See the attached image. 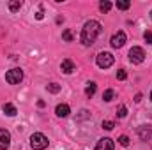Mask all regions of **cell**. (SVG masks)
<instances>
[{"label": "cell", "mask_w": 152, "mask_h": 150, "mask_svg": "<svg viewBox=\"0 0 152 150\" xmlns=\"http://www.w3.org/2000/svg\"><path fill=\"white\" fill-rule=\"evenodd\" d=\"M11 145V134L5 129H0V150H7Z\"/></svg>", "instance_id": "cell-7"}, {"label": "cell", "mask_w": 152, "mask_h": 150, "mask_svg": "<svg viewBox=\"0 0 152 150\" xmlns=\"http://www.w3.org/2000/svg\"><path fill=\"white\" fill-rule=\"evenodd\" d=\"M126 115H127V108H126L124 104H120V106L117 108V117H118V118H124Z\"/></svg>", "instance_id": "cell-19"}, {"label": "cell", "mask_w": 152, "mask_h": 150, "mask_svg": "<svg viewBox=\"0 0 152 150\" xmlns=\"http://www.w3.org/2000/svg\"><path fill=\"white\" fill-rule=\"evenodd\" d=\"M99 9H101V11H103V12H108V11H110V9H112V4H110V2H108V0H103V2H101V4H99Z\"/></svg>", "instance_id": "cell-17"}, {"label": "cell", "mask_w": 152, "mask_h": 150, "mask_svg": "<svg viewBox=\"0 0 152 150\" xmlns=\"http://www.w3.org/2000/svg\"><path fill=\"white\" fill-rule=\"evenodd\" d=\"M126 32H122V30H118V32H115L113 36H112V41H110V44L113 46V48H122L124 44H126Z\"/></svg>", "instance_id": "cell-6"}, {"label": "cell", "mask_w": 152, "mask_h": 150, "mask_svg": "<svg viewBox=\"0 0 152 150\" xmlns=\"http://www.w3.org/2000/svg\"><path fill=\"white\" fill-rule=\"evenodd\" d=\"M134 101H136V103H140V101H142V94H136V97H134Z\"/></svg>", "instance_id": "cell-25"}, {"label": "cell", "mask_w": 152, "mask_h": 150, "mask_svg": "<svg viewBox=\"0 0 152 150\" xmlns=\"http://www.w3.org/2000/svg\"><path fill=\"white\" fill-rule=\"evenodd\" d=\"M113 149H115V145L110 138H101L96 143V150H113Z\"/></svg>", "instance_id": "cell-8"}, {"label": "cell", "mask_w": 152, "mask_h": 150, "mask_svg": "<svg viewBox=\"0 0 152 150\" xmlns=\"http://www.w3.org/2000/svg\"><path fill=\"white\" fill-rule=\"evenodd\" d=\"M129 60H131L133 64H142V62L145 60V51H143L140 46L131 48V50H129Z\"/></svg>", "instance_id": "cell-5"}, {"label": "cell", "mask_w": 152, "mask_h": 150, "mask_svg": "<svg viewBox=\"0 0 152 150\" xmlns=\"http://www.w3.org/2000/svg\"><path fill=\"white\" fill-rule=\"evenodd\" d=\"M60 69H62V73H66V74H71V73L75 71V62H73V60H69V58H66V60H62V64H60Z\"/></svg>", "instance_id": "cell-9"}, {"label": "cell", "mask_w": 152, "mask_h": 150, "mask_svg": "<svg viewBox=\"0 0 152 150\" xmlns=\"http://www.w3.org/2000/svg\"><path fill=\"white\" fill-rule=\"evenodd\" d=\"M129 7H131V2L129 0H118L117 2V9H120V11H126Z\"/></svg>", "instance_id": "cell-14"}, {"label": "cell", "mask_w": 152, "mask_h": 150, "mask_svg": "<svg viewBox=\"0 0 152 150\" xmlns=\"http://www.w3.org/2000/svg\"><path fill=\"white\" fill-rule=\"evenodd\" d=\"M126 78H127V73H126L124 69H120V71L117 73V79H120V81H124Z\"/></svg>", "instance_id": "cell-23"}, {"label": "cell", "mask_w": 152, "mask_h": 150, "mask_svg": "<svg viewBox=\"0 0 152 150\" xmlns=\"http://www.w3.org/2000/svg\"><path fill=\"white\" fill-rule=\"evenodd\" d=\"M138 136H140V140L142 141H147V140H151L152 138V127H140L138 129Z\"/></svg>", "instance_id": "cell-10"}, {"label": "cell", "mask_w": 152, "mask_h": 150, "mask_svg": "<svg viewBox=\"0 0 152 150\" xmlns=\"http://www.w3.org/2000/svg\"><path fill=\"white\" fill-rule=\"evenodd\" d=\"M118 143H120L122 147H129V138H127L126 134H122V136H118Z\"/></svg>", "instance_id": "cell-20"}, {"label": "cell", "mask_w": 152, "mask_h": 150, "mask_svg": "<svg viewBox=\"0 0 152 150\" xmlns=\"http://www.w3.org/2000/svg\"><path fill=\"white\" fill-rule=\"evenodd\" d=\"M101 23L99 21H96V20H90V21H87L85 25H83V30H81V44L83 46H90V44H94V41L97 39V36L101 34Z\"/></svg>", "instance_id": "cell-1"}, {"label": "cell", "mask_w": 152, "mask_h": 150, "mask_svg": "<svg viewBox=\"0 0 152 150\" xmlns=\"http://www.w3.org/2000/svg\"><path fill=\"white\" fill-rule=\"evenodd\" d=\"M55 113H57V117H67V115L71 113V108H69L67 104H58V106L55 108Z\"/></svg>", "instance_id": "cell-11"}, {"label": "cell", "mask_w": 152, "mask_h": 150, "mask_svg": "<svg viewBox=\"0 0 152 150\" xmlns=\"http://www.w3.org/2000/svg\"><path fill=\"white\" fill-rule=\"evenodd\" d=\"M96 62H97V66H99L101 69H108V67L113 66L115 58H113L112 53H108V51H101V53L96 57Z\"/></svg>", "instance_id": "cell-3"}, {"label": "cell", "mask_w": 152, "mask_h": 150, "mask_svg": "<svg viewBox=\"0 0 152 150\" xmlns=\"http://www.w3.org/2000/svg\"><path fill=\"white\" fill-rule=\"evenodd\" d=\"M143 37H145V41H147V44H152V32H145Z\"/></svg>", "instance_id": "cell-24"}, {"label": "cell", "mask_w": 152, "mask_h": 150, "mask_svg": "<svg viewBox=\"0 0 152 150\" xmlns=\"http://www.w3.org/2000/svg\"><path fill=\"white\" fill-rule=\"evenodd\" d=\"M9 9H11L12 12L20 11V9H21V2H20V0H11V2H9Z\"/></svg>", "instance_id": "cell-15"}, {"label": "cell", "mask_w": 152, "mask_h": 150, "mask_svg": "<svg viewBox=\"0 0 152 150\" xmlns=\"http://www.w3.org/2000/svg\"><path fill=\"white\" fill-rule=\"evenodd\" d=\"M96 88H97V87H96V83H94V81H90V83L87 85V88H85V94H87V97H92V95L96 94Z\"/></svg>", "instance_id": "cell-13"}, {"label": "cell", "mask_w": 152, "mask_h": 150, "mask_svg": "<svg viewBox=\"0 0 152 150\" xmlns=\"http://www.w3.org/2000/svg\"><path fill=\"white\" fill-rule=\"evenodd\" d=\"M62 37L66 39L67 42H71V41H73V34H71V30H64V34H62Z\"/></svg>", "instance_id": "cell-22"}, {"label": "cell", "mask_w": 152, "mask_h": 150, "mask_svg": "<svg viewBox=\"0 0 152 150\" xmlns=\"http://www.w3.org/2000/svg\"><path fill=\"white\" fill-rule=\"evenodd\" d=\"M48 138L44 136V134H41V133H34L32 136H30V147L34 150H44L48 147Z\"/></svg>", "instance_id": "cell-2"}, {"label": "cell", "mask_w": 152, "mask_h": 150, "mask_svg": "<svg viewBox=\"0 0 152 150\" xmlns=\"http://www.w3.org/2000/svg\"><path fill=\"white\" fill-rule=\"evenodd\" d=\"M21 79H23V71H21L20 67L11 69V71H7V73H5V81H7L9 85H18Z\"/></svg>", "instance_id": "cell-4"}, {"label": "cell", "mask_w": 152, "mask_h": 150, "mask_svg": "<svg viewBox=\"0 0 152 150\" xmlns=\"http://www.w3.org/2000/svg\"><path fill=\"white\" fill-rule=\"evenodd\" d=\"M36 18H37V20H42V11H39L37 14H36Z\"/></svg>", "instance_id": "cell-26"}, {"label": "cell", "mask_w": 152, "mask_h": 150, "mask_svg": "<svg viewBox=\"0 0 152 150\" xmlns=\"http://www.w3.org/2000/svg\"><path fill=\"white\" fill-rule=\"evenodd\" d=\"M2 110H4V113H5V115H9V117H14V115H16V108H14V106H12V104H9V103H7V104H4V106H2Z\"/></svg>", "instance_id": "cell-12"}, {"label": "cell", "mask_w": 152, "mask_h": 150, "mask_svg": "<svg viewBox=\"0 0 152 150\" xmlns=\"http://www.w3.org/2000/svg\"><path fill=\"white\" fill-rule=\"evenodd\" d=\"M115 92L112 90V88H108V90H104V94H103V101H106V103H110L112 99H113Z\"/></svg>", "instance_id": "cell-16"}, {"label": "cell", "mask_w": 152, "mask_h": 150, "mask_svg": "<svg viewBox=\"0 0 152 150\" xmlns=\"http://www.w3.org/2000/svg\"><path fill=\"white\" fill-rule=\"evenodd\" d=\"M151 18H152V11H151Z\"/></svg>", "instance_id": "cell-28"}, {"label": "cell", "mask_w": 152, "mask_h": 150, "mask_svg": "<svg viewBox=\"0 0 152 150\" xmlns=\"http://www.w3.org/2000/svg\"><path fill=\"white\" fill-rule=\"evenodd\" d=\"M46 88H48V92H51V94H58V92H60V85H57V83H50Z\"/></svg>", "instance_id": "cell-18"}, {"label": "cell", "mask_w": 152, "mask_h": 150, "mask_svg": "<svg viewBox=\"0 0 152 150\" xmlns=\"http://www.w3.org/2000/svg\"><path fill=\"white\" fill-rule=\"evenodd\" d=\"M151 101H152V92H151Z\"/></svg>", "instance_id": "cell-27"}, {"label": "cell", "mask_w": 152, "mask_h": 150, "mask_svg": "<svg viewBox=\"0 0 152 150\" xmlns=\"http://www.w3.org/2000/svg\"><path fill=\"white\" fill-rule=\"evenodd\" d=\"M115 127V122H112V120H104L103 122V129H106V131H112Z\"/></svg>", "instance_id": "cell-21"}]
</instances>
